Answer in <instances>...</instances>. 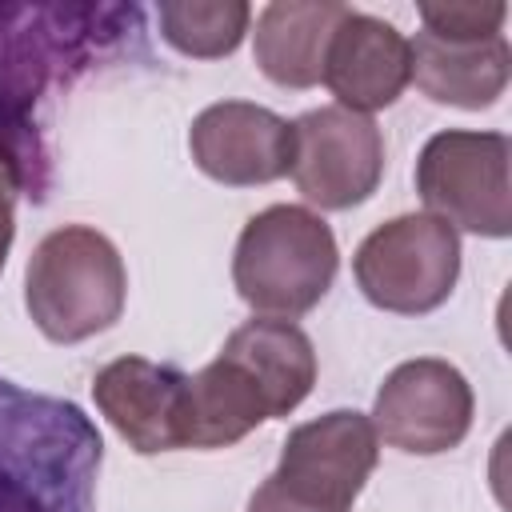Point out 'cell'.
Here are the masks:
<instances>
[{
  "instance_id": "obj_18",
  "label": "cell",
  "mask_w": 512,
  "mask_h": 512,
  "mask_svg": "<svg viewBox=\"0 0 512 512\" xmlns=\"http://www.w3.org/2000/svg\"><path fill=\"white\" fill-rule=\"evenodd\" d=\"M420 24L428 36L436 40H452V44H480L492 36H504V20H508V4L500 0H452V4H420Z\"/></svg>"
},
{
  "instance_id": "obj_3",
  "label": "cell",
  "mask_w": 512,
  "mask_h": 512,
  "mask_svg": "<svg viewBox=\"0 0 512 512\" xmlns=\"http://www.w3.org/2000/svg\"><path fill=\"white\" fill-rule=\"evenodd\" d=\"M128 300V272L116 244L88 228L48 232L24 268V308L52 344H80L108 332Z\"/></svg>"
},
{
  "instance_id": "obj_6",
  "label": "cell",
  "mask_w": 512,
  "mask_h": 512,
  "mask_svg": "<svg viewBox=\"0 0 512 512\" xmlns=\"http://www.w3.org/2000/svg\"><path fill=\"white\" fill-rule=\"evenodd\" d=\"M352 276L364 300L384 312H436L460 280V232L432 212H404L360 240Z\"/></svg>"
},
{
  "instance_id": "obj_19",
  "label": "cell",
  "mask_w": 512,
  "mask_h": 512,
  "mask_svg": "<svg viewBox=\"0 0 512 512\" xmlns=\"http://www.w3.org/2000/svg\"><path fill=\"white\" fill-rule=\"evenodd\" d=\"M16 196H24V176L0 152V272L8 264V248H12V236H16Z\"/></svg>"
},
{
  "instance_id": "obj_4",
  "label": "cell",
  "mask_w": 512,
  "mask_h": 512,
  "mask_svg": "<svg viewBox=\"0 0 512 512\" xmlns=\"http://www.w3.org/2000/svg\"><path fill=\"white\" fill-rule=\"evenodd\" d=\"M336 268L340 248L324 216L304 204H272L240 228L232 284L252 312L296 320L328 296Z\"/></svg>"
},
{
  "instance_id": "obj_15",
  "label": "cell",
  "mask_w": 512,
  "mask_h": 512,
  "mask_svg": "<svg viewBox=\"0 0 512 512\" xmlns=\"http://www.w3.org/2000/svg\"><path fill=\"white\" fill-rule=\"evenodd\" d=\"M408 44H412V84L436 104L480 112L492 108L508 88L512 48L504 36L480 44H452L416 32V40Z\"/></svg>"
},
{
  "instance_id": "obj_17",
  "label": "cell",
  "mask_w": 512,
  "mask_h": 512,
  "mask_svg": "<svg viewBox=\"0 0 512 512\" xmlns=\"http://www.w3.org/2000/svg\"><path fill=\"white\" fill-rule=\"evenodd\" d=\"M160 36L192 60H220L240 48L252 8L244 0H164L156 8Z\"/></svg>"
},
{
  "instance_id": "obj_9",
  "label": "cell",
  "mask_w": 512,
  "mask_h": 512,
  "mask_svg": "<svg viewBox=\"0 0 512 512\" xmlns=\"http://www.w3.org/2000/svg\"><path fill=\"white\" fill-rule=\"evenodd\" d=\"M472 384L440 356H416L396 364L372 404L376 436L408 456L452 452L472 428Z\"/></svg>"
},
{
  "instance_id": "obj_10",
  "label": "cell",
  "mask_w": 512,
  "mask_h": 512,
  "mask_svg": "<svg viewBox=\"0 0 512 512\" xmlns=\"http://www.w3.org/2000/svg\"><path fill=\"white\" fill-rule=\"evenodd\" d=\"M92 400L140 456L188 448V372L144 356H120L96 372Z\"/></svg>"
},
{
  "instance_id": "obj_2",
  "label": "cell",
  "mask_w": 512,
  "mask_h": 512,
  "mask_svg": "<svg viewBox=\"0 0 512 512\" xmlns=\"http://www.w3.org/2000/svg\"><path fill=\"white\" fill-rule=\"evenodd\" d=\"M100 460L80 404L0 376V512H96Z\"/></svg>"
},
{
  "instance_id": "obj_12",
  "label": "cell",
  "mask_w": 512,
  "mask_h": 512,
  "mask_svg": "<svg viewBox=\"0 0 512 512\" xmlns=\"http://www.w3.org/2000/svg\"><path fill=\"white\" fill-rule=\"evenodd\" d=\"M320 84L348 112L392 108L412 84V44L396 24L348 8L328 40Z\"/></svg>"
},
{
  "instance_id": "obj_1",
  "label": "cell",
  "mask_w": 512,
  "mask_h": 512,
  "mask_svg": "<svg viewBox=\"0 0 512 512\" xmlns=\"http://www.w3.org/2000/svg\"><path fill=\"white\" fill-rule=\"evenodd\" d=\"M136 4H0V152L20 168L36 204L52 188V152L36 108L140 36Z\"/></svg>"
},
{
  "instance_id": "obj_14",
  "label": "cell",
  "mask_w": 512,
  "mask_h": 512,
  "mask_svg": "<svg viewBox=\"0 0 512 512\" xmlns=\"http://www.w3.org/2000/svg\"><path fill=\"white\" fill-rule=\"evenodd\" d=\"M220 356H228L260 388L272 420L296 412L316 384V348L292 320L256 316L224 340Z\"/></svg>"
},
{
  "instance_id": "obj_13",
  "label": "cell",
  "mask_w": 512,
  "mask_h": 512,
  "mask_svg": "<svg viewBox=\"0 0 512 512\" xmlns=\"http://www.w3.org/2000/svg\"><path fill=\"white\" fill-rule=\"evenodd\" d=\"M348 4L336 0H272L256 16V68L280 88H312L324 76V52Z\"/></svg>"
},
{
  "instance_id": "obj_7",
  "label": "cell",
  "mask_w": 512,
  "mask_h": 512,
  "mask_svg": "<svg viewBox=\"0 0 512 512\" xmlns=\"http://www.w3.org/2000/svg\"><path fill=\"white\" fill-rule=\"evenodd\" d=\"M512 144L504 132L448 128L436 132L416 160V192L432 216L456 232L504 240L512 232Z\"/></svg>"
},
{
  "instance_id": "obj_8",
  "label": "cell",
  "mask_w": 512,
  "mask_h": 512,
  "mask_svg": "<svg viewBox=\"0 0 512 512\" xmlns=\"http://www.w3.org/2000/svg\"><path fill=\"white\" fill-rule=\"evenodd\" d=\"M384 176V132L372 116L340 104L312 108L292 120V180L300 196L324 212L364 204Z\"/></svg>"
},
{
  "instance_id": "obj_11",
  "label": "cell",
  "mask_w": 512,
  "mask_h": 512,
  "mask_svg": "<svg viewBox=\"0 0 512 512\" xmlns=\"http://www.w3.org/2000/svg\"><path fill=\"white\" fill-rule=\"evenodd\" d=\"M196 168L228 188L272 184L292 172V124L248 100L208 104L188 128Z\"/></svg>"
},
{
  "instance_id": "obj_16",
  "label": "cell",
  "mask_w": 512,
  "mask_h": 512,
  "mask_svg": "<svg viewBox=\"0 0 512 512\" xmlns=\"http://www.w3.org/2000/svg\"><path fill=\"white\" fill-rule=\"evenodd\" d=\"M272 420L260 388L216 352L212 364L188 376V448H228Z\"/></svg>"
},
{
  "instance_id": "obj_5",
  "label": "cell",
  "mask_w": 512,
  "mask_h": 512,
  "mask_svg": "<svg viewBox=\"0 0 512 512\" xmlns=\"http://www.w3.org/2000/svg\"><path fill=\"white\" fill-rule=\"evenodd\" d=\"M376 456L380 436L364 412H324L288 432L280 464L252 492L248 512H352Z\"/></svg>"
}]
</instances>
